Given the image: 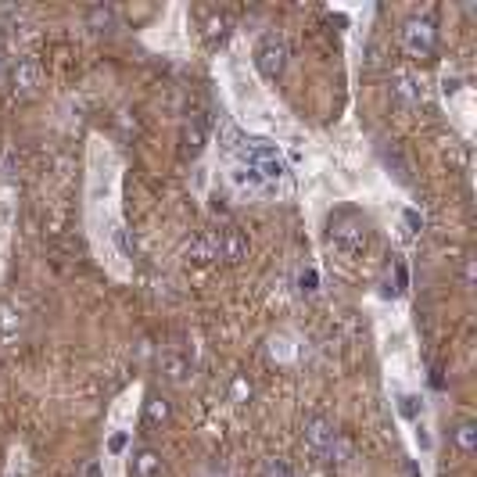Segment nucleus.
Masks as SVG:
<instances>
[{"mask_svg":"<svg viewBox=\"0 0 477 477\" xmlns=\"http://www.w3.org/2000/svg\"><path fill=\"white\" fill-rule=\"evenodd\" d=\"M327 234L345 255H359L370 244V227H366V219L359 216L356 208H338L330 216V223H327Z\"/></svg>","mask_w":477,"mask_h":477,"instance_id":"nucleus-1","label":"nucleus"},{"mask_svg":"<svg viewBox=\"0 0 477 477\" xmlns=\"http://www.w3.org/2000/svg\"><path fill=\"white\" fill-rule=\"evenodd\" d=\"M288 58H291L288 40L280 33H262V40L255 44V68H259V76L280 79L284 68H288Z\"/></svg>","mask_w":477,"mask_h":477,"instance_id":"nucleus-2","label":"nucleus"},{"mask_svg":"<svg viewBox=\"0 0 477 477\" xmlns=\"http://www.w3.org/2000/svg\"><path fill=\"white\" fill-rule=\"evenodd\" d=\"M402 44H406V51L420 61H431L434 58V51H438V29H434V22H427V18H410L406 25H402Z\"/></svg>","mask_w":477,"mask_h":477,"instance_id":"nucleus-3","label":"nucleus"},{"mask_svg":"<svg viewBox=\"0 0 477 477\" xmlns=\"http://www.w3.org/2000/svg\"><path fill=\"white\" fill-rule=\"evenodd\" d=\"M334 445H338V427H334L330 420L312 417L305 423V449H309V456L327 460V456L334 452Z\"/></svg>","mask_w":477,"mask_h":477,"instance_id":"nucleus-4","label":"nucleus"},{"mask_svg":"<svg viewBox=\"0 0 477 477\" xmlns=\"http://www.w3.org/2000/svg\"><path fill=\"white\" fill-rule=\"evenodd\" d=\"M205 144H208V126H205L201 116H190L183 122V129H179V155L183 158H198L205 151Z\"/></svg>","mask_w":477,"mask_h":477,"instance_id":"nucleus-5","label":"nucleus"},{"mask_svg":"<svg viewBox=\"0 0 477 477\" xmlns=\"http://www.w3.org/2000/svg\"><path fill=\"white\" fill-rule=\"evenodd\" d=\"M216 255L230 266H238L240 259L248 255V238L238 227H227V230H216Z\"/></svg>","mask_w":477,"mask_h":477,"instance_id":"nucleus-6","label":"nucleus"},{"mask_svg":"<svg viewBox=\"0 0 477 477\" xmlns=\"http://www.w3.org/2000/svg\"><path fill=\"white\" fill-rule=\"evenodd\" d=\"M162 377L169 381V384H177V388H183L190 377H194V366H190V359L183 356V352H173V349H166L162 352Z\"/></svg>","mask_w":477,"mask_h":477,"instance_id":"nucleus-7","label":"nucleus"},{"mask_svg":"<svg viewBox=\"0 0 477 477\" xmlns=\"http://www.w3.org/2000/svg\"><path fill=\"white\" fill-rule=\"evenodd\" d=\"M162 471H166L162 452H158V449H151V445L137 449V452H133V460H129V477H162Z\"/></svg>","mask_w":477,"mask_h":477,"instance_id":"nucleus-8","label":"nucleus"},{"mask_svg":"<svg viewBox=\"0 0 477 477\" xmlns=\"http://www.w3.org/2000/svg\"><path fill=\"white\" fill-rule=\"evenodd\" d=\"M11 83H15L18 94H33L36 83H40V65L33 58H18L11 65Z\"/></svg>","mask_w":477,"mask_h":477,"instance_id":"nucleus-9","label":"nucleus"},{"mask_svg":"<svg viewBox=\"0 0 477 477\" xmlns=\"http://www.w3.org/2000/svg\"><path fill=\"white\" fill-rule=\"evenodd\" d=\"M169 420H173V406H169V399H162V395H151V399L144 402V423H147V427L162 431Z\"/></svg>","mask_w":477,"mask_h":477,"instance_id":"nucleus-10","label":"nucleus"},{"mask_svg":"<svg viewBox=\"0 0 477 477\" xmlns=\"http://www.w3.org/2000/svg\"><path fill=\"white\" fill-rule=\"evenodd\" d=\"M391 94H395V101H402V105H410V108H417L420 101H423V90L417 86V79L413 76H395V86H391Z\"/></svg>","mask_w":477,"mask_h":477,"instance_id":"nucleus-11","label":"nucleus"},{"mask_svg":"<svg viewBox=\"0 0 477 477\" xmlns=\"http://www.w3.org/2000/svg\"><path fill=\"white\" fill-rule=\"evenodd\" d=\"M187 255H190L194 262H212V259H219V255H216V230L198 234V238L187 244Z\"/></svg>","mask_w":477,"mask_h":477,"instance_id":"nucleus-12","label":"nucleus"},{"mask_svg":"<svg viewBox=\"0 0 477 477\" xmlns=\"http://www.w3.org/2000/svg\"><path fill=\"white\" fill-rule=\"evenodd\" d=\"M230 183H234L238 190H248V194H259V190L266 187V179L259 177V169H255V166H244V162L230 173Z\"/></svg>","mask_w":477,"mask_h":477,"instance_id":"nucleus-13","label":"nucleus"},{"mask_svg":"<svg viewBox=\"0 0 477 477\" xmlns=\"http://www.w3.org/2000/svg\"><path fill=\"white\" fill-rule=\"evenodd\" d=\"M452 441H456V449H460V452H467V456H471V452L477 449V423L474 420H460V423L452 427Z\"/></svg>","mask_w":477,"mask_h":477,"instance_id":"nucleus-14","label":"nucleus"},{"mask_svg":"<svg viewBox=\"0 0 477 477\" xmlns=\"http://www.w3.org/2000/svg\"><path fill=\"white\" fill-rule=\"evenodd\" d=\"M86 22L94 33H112L116 29V11L112 7H90L86 11Z\"/></svg>","mask_w":477,"mask_h":477,"instance_id":"nucleus-15","label":"nucleus"},{"mask_svg":"<svg viewBox=\"0 0 477 477\" xmlns=\"http://www.w3.org/2000/svg\"><path fill=\"white\" fill-rule=\"evenodd\" d=\"M381 158H384V166L395 173V179H399V183H410V162H406V158H402L395 147H391V151L384 147V155H381Z\"/></svg>","mask_w":477,"mask_h":477,"instance_id":"nucleus-16","label":"nucleus"},{"mask_svg":"<svg viewBox=\"0 0 477 477\" xmlns=\"http://www.w3.org/2000/svg\"><path fill=\"white\" fill-rule=\"evenodd\" d=\"M227 29H230V18L227 15H208V22H205V36H208V44H219L223 36H227Z\"/></svg>","mask_w":477,"mask_h":477,"instance_id":"nucleus-17","label":"nucleus"},{"mask_svg":"<svg viewBox=\"0 0 477 477\" xmlns=\"http://www.w3.org/2000/svg\"><path fill=\"white\" fill-rule=\"evenodd\" d=\"M420 410H423V406H420L417 395H399V413H402V417L417 420V417H420Z\"/></svg>","mask_w":477,"mask_h":477,"instance_id":"nucleus-18","label":"nucleus"},{"mask_svg":"<svg viewBox=\"0 0 477 477\" xmlns=\"http://www.w3.org/2000/svg\"><path fill=\"white\" fill-rule=\"evenodd\" d=\"M262 477H295V471H291L288 460H269L266 471H262Z\"/></svg>","mask_w":477,"mask_h":477,"instance_id":"nucleus-19","label":"nucleus"},{"mask_svg":"<svg viewBox=\"0 0 477 477\" xmlns=\"http://www.w3.org/2000/svg\"><path fill=\"white\" fill-rule=\"evenodd\" d=\"M18 327V312L11 305H0V334H11Z\"/></svg>","mask_w":477,"mask_h":477,"instance_id":"nucleus-20","label":"nucleus"},{"mask_svg":"<svg viewBox=\"0 0 477 477\" xmlns=\"http://www.w3.org/2000/svg\"><path fill=\"white\" fill-rule=\"evenodd\" d=\"M18 22V7H0V33H15Z\"/></svg>","mask_w":477,"mask_h":477,"instance_id":"nucleus-21","label":"nucleus"},{"mask_svg":"<svg viewBox=\"0 0 477 477\" xmlns=\"http://www.w3.org/2000/svg\"><path fill=\"white\" fill-rule=\"evenodd\" d=\"M248 395H251V384H248L244 377H238V381H234V402H244Z\"/></svg>","mask_w":477,"mask_h":477,"instance_id":"nucleus-22","label":"nucleus"},{"mask_svg":"<svg viewBox=\"0 0 477 477\" xmlns=\"http://www.w3.org/2000/svg\"><path fill=\"white\" fill-rule=\"evenodd\" d=\"M463 284H467V288L474 284V259H467V266H463Z\"/></svg>","mask_w":477,"mask_h":477,"instance_id":"nucleus-23","label":"nucleus"},{"mask_svg":"<svg viewBox=\"0 0 477 477\" xmlns=\"http://www.w3.org/2000/svg\"><path fill=\"white\" fill-rule=\"evenodd\" d=\"M406 223H410V227H413V230H420V227H423V219H420V212H413V208H410V212H406Z\"/></svg>","mask_w":477,"mask_h":477,"instance_id":"nucleus-24","label":"nucleus"},{"mask_svg":"<svg viewBox=\"0 0 477 477\" xmlns=\"http://www.w3.org/2000/svg\"><path fill=\"white\" fill-rule=\"evenodd\" d=\"M108 449H112V452H122V449H126V434H116V438H112V445H108Z\"/></svg>","mask_w":477,"mask_h":477,"instance_id":"nucleus-25","label":"nucleus"},{"mask_svg":"<svg viewBox=\"0 0 477 477\" xmlns=\"http://www.w3.org/2000/svg\"><path fill=\"white\" fill-rule=\"evenodd\" d=\"M312 284H316V273H305V277H301V288L312 291Z\"/></svg>","mask_w":477,"mask_h":477,"instance_id":"nucleus-26","label":"nucleus"},{"mask_svg":"<svg viewBox=\"0 0 477 477\" xmlns=\"http://www.w3.org/2000/svg\"><path fill=\"white\" fill-rule=\"evenodd\" d=\"M7 76V58H4V51H0V79Z\"/></svg>","mask_w":477,"mask_h":477,"instance_id":"nucleus-27","label":"nucleus"}]
</instances>
